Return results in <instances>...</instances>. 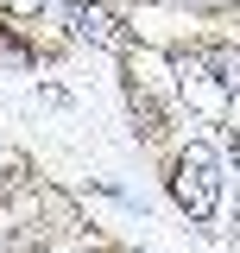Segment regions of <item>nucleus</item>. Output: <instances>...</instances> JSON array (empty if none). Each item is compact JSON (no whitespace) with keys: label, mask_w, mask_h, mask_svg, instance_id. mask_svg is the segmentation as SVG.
Returning <instances> with one entry per match:
<instances>
[{"label":"nucleus","mask_w":240,"mask_h":253,"mask_svg":"<svg viewBox=\"0 0 240 253\" xmlns=\"http://www.w3.org/2000/svg\"><path fill=\"white\" fill-rule=\"evenodd\" d=\"M171 196L190 221H209L215 203H221V158L209 146H183L177 165H171Z\"/></svg>","instance_id":"nucleus-1"},{"label":"nucleus","mask_w":240,"mask_h":253,"mask_svg":"<svg viewBox=\"0 0 240 253\" xmlns=\"http://www.w3.org/2000/svg\"><path fill=\"white\" fill-rule=\"evenodd\" d=\"M171 70H177V95L196 108V114H221V108L234 101L209 51H177V57H171Z\"/></svg>","instance_id":"nucleus-2"},{"label":"nucleus","mask_w":240,"mask_h":253,"mask_svg":"<svg viewBox=\"0 0 240 253\" xmlns=\"http://www.w3.org/2000/svg\"><path fill=\"white\" fill-rule=\"evenodd\" d=\"M70 32L82 38V44H95V51H126L133 38H126V26H120V13H108L101 0H70Z\"/></svg>","instance_id":"nucleus-3"},{"label":"nucleus","mask_w":240,"mask_h":253,"mask_svg":"<svg viewBox=\"0 0 240 253\" xmlns=\"http://www.w3.org/2000/svg\"><path fill=\"white\" fill-rule=\"evenodd\" d=\"M209 57H215V70H221V83H228V95L240 101V44H215Z\"/></svg>","instance_id":"nucleus-4"},{"label":"nucleus","mask_w":240,"mask_h":253,"mask_svg":"<svg viewBox=\"0 0 240 253\" xmlns=\"http://www.w3.org/2000/svg\"><path fill=\"white\" fill-rule=\"evenodd\" d=\"M0 63H13V70H26V63H32V51H26V44H19L6 26H0Z\"/></svg>","instance_id":"nucleus-5"},{"label":"nucleus","mask_w":240,"mask_h":253,"mask_svg":"<svg viewBox=\"0 0 240 253\" xmlns=\"http://www.w3.org/2000/svg\"><path fill=\"white\" fill-rule=\"evenodd\" d=\"M0 6H6V13H19V19H38L51 0H0Z\"/></svg>","instance_id":"nucleus-6"},{"label":"nucleus","mask_w":240,"mask_h":253,"mask_svg":"<svg viewBox=\"0 0 240 253\" xmlns=\"http://www.w3.org/2000/svg\"><path fill=\"white\" fill-rule=\"evenodd\" d=\"M234 241H240V209H234Z\"/></svg>","instance_id":"nucleus-7"},{"label":"nucleus","mask_w":240,"mask_h":253,"mask_svg":"<svg viewBox=\"0 0 240 253\" xmlns=\"http://www.w3.org/2000/svg\"><path fill=\"white\" fill-rule=\"evenodd\" d=\"M234 146H240V126H234Z\"/></svg>","instance_id":"nucleus-8"}]
</instances>
